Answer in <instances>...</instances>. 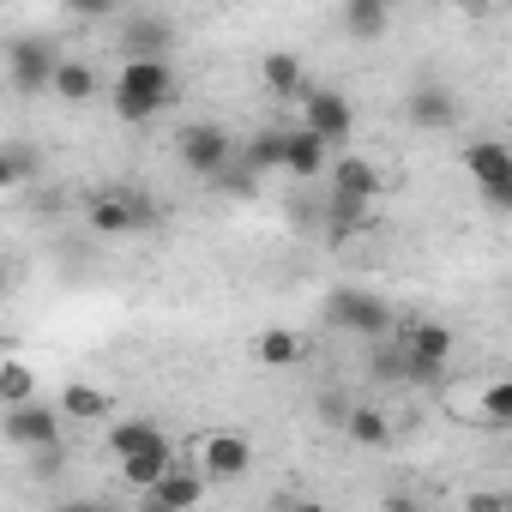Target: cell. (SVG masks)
<instances>
[{
  "mask_svg": "<svg viewBox=\"0 0 512 512\" xmlns=\"http://www.w3.org/2000/svg\"><path fill=\"white\" fill-rule=\"evenodd\" d=\"M175 157H181L193 175H205V181H211V175L235 157V139H229L217 121H193V127H181V133H175Z\"/></svg>",
  "mask_w": 512,
  "mask_h": 512,
  "instance_id": "cell-6",
  "label": "cell"
},
{
  "mask_svg": "<svg viewBox=\"0 0 512 512\" xmlns=\"http://www.w3.org/2000/svg\"><path fill=\"white\" fill-rule=\"evenodd\" d=\"M253 350H260V362H266V368H296V362H302V338H296V332H284V326L260 332V344H253Z\"/></svg>",
  "mask_w": 512,
  "mask_h": 512,
  "instance_id": "cell-23",
  "label": "cell"
},
{
  "mask_svg": "<svg viewBox=\"0 0 512 512\" xmlns=\"http://www.w3.org/2000/svg\"><path fill=\"white\" fill-rule=\"evenodd\" d=\"M326 163H332V151H326L314 133L284 127V169H290L296 181H320V175H326Z\"/></svg>",
  "mask_w": 512,
  "mask_h": 512,
  "instance_id": "cell-13",
  "label": "cell"
},
{
  "mask_svg": "<svg viewBox=\"0 0 512 512\" xmlns=\"http://www.w3.org/2000/svg\"><path fill=\"white\" fill-rule=\"evenodd\" d=\"M97 512H121V506H97Z\"/></svg>",
  "mask_w": 512,
  "mask_h": 512,
  "instance_id": "cell-36",
  "label": "cell"
},
{
  "mask_svg": "<svg viewBox=\"0 0 512 512\" xmlns=\"http://www.w3.org/2000/svg\"><path fill=\"white\" fill-rule=\"evenodd\" d=\"M464 512H512V500H506V494H470Z\"/></svg>",
  "mask_w": 512,
  "mask_h": 512,
  "instance_id": "cell-30",
  "label": "cell"
},
{
  "mask_svg": "<svg viewBox=\"0 0 512 512\" xmlns=\"http://www.w3.org/2000/svg\"><path fill=\"white\" fill-rule=\"evenodd\" d=\"M350 127H356V115H350V97H344V91L320 85V91H308V97H302V133H314L326 151H332V145H344V139H350Z\"/></svg>",
  "mask_w": 512,
  "mask_h": 512,
  "instance_id": "cell-5",
  "label": "cell"
},
{
  "mask_svg": "<svg viewBox=\"0 0 512 512\" xmlns=\"http://www.w3.org/2000/svg\"><path fill=\"white\" fill-rule=\"evenodd\" d=\"M464 169L482 181V199H488L494 211L512 205V151H506L500 139H470V145H464Z\"/></svg>",
  "mask_w": 512,
  "mask_h": 512,
  "instance_id": "cell-4",
  "label": "cell"
},
{
  "mask_svg": "<svg viewBox=\"0 0 512 512\" xmlns=\"http://www.w3.org/2000/svg\"><path fill=\"white\" fill-rule=\"evenodd\" d=\"M175 49V19L163 13H127L121 19V55L127 61H169Z\"/></svg>",
  "mask_w": 512,
  "mask_h": 512,
  "instance_id": "cell-9",
  "label": "cell"
},
{
  "mask_svg": "<svg viewBox=\"0 0 512 512\" xmlns=\"http://www.w3.org/2000/svg\"><path fill=\"white\" fill-rule=\"evenodd\" d=\"M157 440H169L157 422H145V416H127V422H115V434H109V446H115V458H133V452H145V446H157Z\"/></svg>",
  "mask_w": 512,
  "mask_h": 512,
  "instance_id": "cell-22",
  "label": "cell"
},
{
  "mask_svg": "<svg viewBox=\"0 0 512 512\" xmlns=\"http://www.w3.org/2000/svg\"><path fill=\"white\" fill-rule=\"evenodd\" d=\"M205 488H211V482H205V470H199V464H187V458H175V464L157 476L151 500H163L169 512H193V506L205 500Z\"/></svg>",
  "mask_w": 512,
  "mask_h": 512,
  "instance_id": "cell-10",
  "label": "cell"
},
{
  "mask_svg": "<svg viewBox=\"0 0 512 512\" xmlns=\"http://www.w3.org/2000/svg\"><path fill=\"white\" fill-rule=\"evenodd\" d=\"M326 326H338V332H350V338H368V344H386L392 308H386L374 290H332V296H326Z\"/></svg>",
  "mask_w": 512,
  "mask_h": 512,
  "instance_id": "cell-3",
  "label": "cell"
},
{
  "mask_svg": "<svg viewBox=\"0 0 512 512\" xmlns=\"http://www.w3.org/2000/svg\"><path fill=\"white\" fill-rule=\"evenodd\" d=\"M0 434H7L19 452H43V446H61V410L55 404H19L7 410V422H0Z\"/></svg>",
  "mask_w": 512,
  "mask_h": 512,
  "instance_id": "cell-8",
  "label": "cell"
},
{
  "mask_svg": "<svg viewBox=\"0 0 512 512\" xmlns=\"http://www.w3.org/2000/svg\"><path fill=\"white\" fill-rule=\"evenodd\" d=\"M133 512H169V506H163V500H151V494H145V500H139V506H133Z\"/></svg>",
  "mask_w": 512,
  "mask_h": 512,
  "instance_id": "cell-31",
  "label": "cell"
},
{
  "mask_svg": "<svg viewBox=\"0 0 512 512\" xmlns=\"http://www.w3.org/2000/svg\"><path fill=\"white\" fill-rule=\"evenodd\" d=\"M61 512H97V500H67Z\"/></svg>",
  "mask_w": 512,
  "mask_h": 512,
  "instance_id": "cell-32",
  "label": "cell"
},
{
  "mask_svg": "<svg viewBox=\"0 0 512 512\" xmlns=\"http://www.w3.org/2000/svg\"><path fill=\"white\" fill-rule=\"evenodd\" d=\"M85 217H91L97 235H139V229L157 223V199L145 187H97L85 199Z\"/></svg>",
  "mask_w": 512,
  "mask_h": 512,
  "instance_id": "cell-2",
  "label": "cell"
},
{
  "mask_svg": "<svg viewBox=\"0 0 512 512\" xmlns=\"http://www.w3.org/2000/svg\"><path fill=\"white\" fill-rule=\"evenodd\" d=\"M266 85H272L278 97H296V91H302V61H296V55H284V49H278V55H266Z\"/></svg>",
  "mask_w": 512,
  "mask_h": 512,
  "instance_id": "cell-25",
  "label": "cell"
},
{
  "mask_svg": "<svg viewBox=\"0 0 512 512\" xmlns=\"http://www.w3.org/2000/svg\"><path fill=\"white\" fill-rule=\"evenodd\" d=\"M247 464H253L247 434H211L205 440V458H199L205 482H235V476H247Z\"/></svg>",
  "mask_w": 512,
  "mask_h": 512,
  "instance_id": "cell-11",
  "label": "cell"
},
{
  "mask_svg": "<svg viewBox=\"0 0 512 512\" xmlns=\"http://www.w3.org/2000/svg\"><path fill=\"white\" fill-rule=\"evenodd\" d=\"M296 512H326V506H296Z\"/></svg>",
  "mask_w": 512,
  "mask_h": 512,
  "instance_id": "cell-35",
  "label": "cell"
},
{
  "mask_svg": "<svg viewBox=\"0 0 512 512\" xmlns=\"http://www.w3.org/2000/svg\"><path fill=\"white\" fill-rule=\"evenodd\" d=\"M55 67H61V55H55V43H49V37H25V43H13V49H7L13 91H25V97H43V91H49V79H55Z\"/></svg>",
  "mask_w": 512,
  "mask_h": 512,
  "instance_id": "cell-7",
  "label": "cell"
},
{
  "mask_svg": "<svg viewBox=\"0 0 512 512\" xmlns=\"http://www.w3.org/2000/svg\"><path fill=\"white\" fill-rule=\"evenodd\" d=\"M61 416H73V422H103V416H109V392H97V386H67V392H61Z\"/></svg>",
  "mask_w": 512,
  "mask_h": 512,
  "instance_id": "cell-24",
  "label": "cell"
},
{
  "mask_svg": "<svg viewBox=\"0 0 512 512\" xmlns=\"http://www.w3.org/2000/svg\"><path fill=\"white\" fill-rule=\"evenodd\" d=\"M175 91H181V79H175L169 61H127L121 79H115V115L121 121H151L175 103Z\"/></svg>",
  "mask_w": 512,
  "mask_h": 512,
  "instance_id": "cell-1",
  "label": "cell"
},
{
  "mask_svg": "<svg viewBox=\"0 0 512 512\" xmlns=\"http://www.w3.org/2000/svg\"><path fill=\"white\" fill-rule=\"evenodd\" d=\"M7 284H13V278H7V266H0V296H7Z\"/></svg>",
  "mask_w": 512,
  "mask_h": 512,
  "instance_id": "cell-34",
  "label": "cell"
},
{
  "mask_svg": "<svg viewBox=\"0 0 512 512\" xmlns=\"http://www.w3.org/2000/svg\"><path fill=\"white\" fill-rule=\"evenodd\" d=\"M67 470V446H43V452H31V482H55Z\"/></svg>",
  "mask_w": 512,
  "mask_h": 512,
  "instance_id": "cell-27",
  "label": "cell"
},
{
  "mask_svg": "<svg viewBox=\"0 0 512 512\" xmlns=\"http://www.w3.org/2000/svg\"><path fill=\"white\" fill-rule=\"evenodd\" d=\"M49 91H55L61 103H91V97H97V73H91L85 61H61L55 79H49Z\"/></svg>",
  "mask_w": 512,
  "mask_h": 512,
  "instance_id": "cell-19",
  "label": "cell"
},
{
  "mask_svg": "<svg viewBox=\"0 0 512 512\" xmlns=\"http://www.w3.org/2000/svg\"><path fill=\"white\" fill-rule=\"evenodd\" d=\"M37 169H43V157H37L25 139L0 145V193H7V187H25V181H37Z\"/></svg>",
  "mask_w": 512,
  "mask_h": 512,
  "instance_id": "cell-18",
  "label": "cell"
},
{
  "mask_svg": "<svg viewBox=\"0 0 512 512\" xmlns=\"http://www.w3.org/2000/svg\"><path fill=\"white\" fill-rule=\"evenodd\" d=\"M386 25H392V7H386V0H350V7H344V31L362 37V43L386 37Z\"/></svg>",
  "mask_w": 512,
  "mask_h": 512,
  "instance_id": "cell-17",
  "label": "cell"
},
{
  "mask_svg": "<svg viewBox=\"0 0 512 512\" xmlns=\"http://www.w3.org/2000/svg\"><path fill=\"white\" fill-rule=\"evenodd\" d=\"M211 181H217L223 193H235V199H253V193H260V175H253V169H247L241 157H229V163H223V169H217Z\"/></svg>",
  "mask_w": 512,
  "mask_h": 512,
  "instance_id": "cell-26",
  "label": "cell"
},
{
  "mask_svg": "<svg viewBox=\"0 0 512 512\" xmlns=\"http://www.w3.org/2000/svg\"><path fill=\"white\" fill-rule=\"evenodd\" d=\"M404 115H410V127H422V133H446V127L458 121V103H452L446 85H416L410 103H404Z\"/></svg>",
  "mask_w": 512,
  "mask_h": 512,
  "instance_id": "cell-12",
  "label": "cell"
},
{
  "mask_svg": "<svg viewBox=\"0 0 512 512\" xmlns=\"http://www.w3.org/2000/svg\"><path fill=\"white\" fill-rule=\"evenodd\" d=\"M386 512H416V506H410V500H392V506H386Z\"/></svg>",
  "mask_w": 512,
  "mask_h": 512,
  "instance_id": "cell-33",
  "label": "cell"
},
{
  "mask_svg": "<svg viewBox=\"0 0 512 512\" xmlns=\"http://www.w3.org/2000/svg\"><path fill=\"white\" fill-rule=\"evenodd\" d=\"M482 416H488L494 428H506V422H512V386H488V392H482Z\"/></svg>",
  "mask_w": 512,
  "mask_h": 512,
  "instance_id": "cell-28",
  "label": "cell"
},
{
  "mask_svg": "<svg viewBox=\"0 0 512 512\" xmlns=\"http://www.w3.org/2000/svg\"><path fill=\"white\" fill-rule=\"evenodd\" d=\"M326 169H332V193H338V199L374 205V193H380V169H374L368 157H338V163H326Z\"/></svg>",
  "mask_w": 512,
  "mask_h": 512,
  "instance_id": "cell-14",
  "label": "cell"
},
{
  "mask_svg": "<svg viewBox=\"0 0 512 512\" xmlns=\"http://www.w3.org/2000/svg\"><path fill=\"white\" fill-rule=\"evenodd\" d=\"M0 404L7 410L37 404V368L31 362H0Z\"/></svg>",
  "mask_w": 512,
  "mask_h": 512,
  "instance_id": "cell-21",
  "label": "cell"
},
{
  "mask_svg": "<svg viewBox=\"0 0 512 512\" xmlns=\"http://www.w3.org/2000/svg\"><path fill=\"white\" fill-rule=\"evenodd\" d=\"M235 157L253 169V175H266V169H284V127H260L247 145H235Z\"/></svg>",
  "mask_w": 512,
  "mask_h": 512,
  "instance_id": "cell-16",
  "label": "cell"
},
{
  "mask_svg": "<svg viewBox=\"0 0 512 512\" xmlns=\"http://www.w3.org/2000/svg\"><path fill=\"white\" fill-rule=\"evenodd\" d=\"M175 464V446L169 440H157V446H145V452H133V458H121V470H127V482L139 488V494H151L157 488V476Z\"/></svg>",
  "mask_w": 512,
  "mask_h": 512,
  "instance_id": "cell-15",
  "label": "cell"
},
{
  "mask_svg": "<svg viewBox=\"0 0 512 512\" xmlns=\"http://www.w3.org/2000/svg\"><path fill=\"white\" fill-rule=\"evenodd\" d=\"M320 416H326L332 428H344V416H350V404H344V392H320Z\"/></svg>",
  "mask_w": 512,
  "mask_h": 512,
  "instance_id": "cell-29",
  "label": "cell"
},
{
  "mask_svg": "<svg viewBox=\"0 0 512 512\" xmlns=\"http://www.w3.org/2000/svg\"><path fill=\"white\" fill-rule=\"evenodd\" d=\"M344 434H350L356 446H386V440H392V422H386V410H374V404H350Z\"/></svg>",
  "mask_w": 512,
  "mask_h": 512,
  "instance_id": "cell-20",
  "label": "cell"
}]
</instances>
